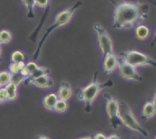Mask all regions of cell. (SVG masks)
<instances>
[{
	"mask_svg": "<svg viewBox=\"0 0 156 139\" xmlns=\"http://www.w3.org/2000/svg\"><path fill=\"white\" fill-rule=\"evenodd\" d=\"M115 4L113 27L116 29H129L135 24L147 19L149 6L146 3L123 2Z\"/></svg>",
	"mask_w": 156,
	"mask_h": 139,
	"instance_id": "1",
	"label": "cell"
},
{
	"mask_svg": "<svg viewBox=\"0 0 156 139\" xmlns=\"http://www.w3.org/2000/svg\"><path fill=\"white\" fill-rule=\"evenodd\" d=\"M113 86V81L111 79L100 82L98 80V73L94 75L92 80L84 87L79 90L77 98L85 105V110L88 112L91 110V106L98 96L105 87H110Z\"/></svg>",
	"mask_w": 156,
	"mask_h": 139,
	"instance_id": "2",
	"label": "cell"
},
{
	"mask_svg": "<svg viewBox=\"0 0 156 139\" xmlns=\"http://www.w3.org/2000/svg\"><path fill=\"white\" fill-rule=\"evenodd\" d=\"M82 5V2L78 1L76 2L73 6H71V7L69 8H67V9H63V10H62L61 12H58V13L56 14V17H55L54 23H53V24H51V25L46 30L42 39H41V41L39 42V44H38L37 47L36 49V51L34 53V59H37L38 56H39L40 54V52H41V47H42L44 43L45 42L47 37L50 35V33H51L52 31H53L55 29L68 24V23L71 21L72 18H73V15H74L76 9H79Z\"/></svg>",
	"mask_w": 156,
	"mask_h": 139,
	"instance_id": "3",
	"label": "cell"
},
{
	"mask_svg": "<svg viewBox=\"0 0 156 139\" xmlns=\"http://www.w3.org/2000/svg\"><path fill=\"white\" fill-rule=\"evenodd\" d=\"M119 116L121 123L128 129L140 133L144 137H149V132L142 126L134 115L131 107L124 101L119 100Z\"/></svg>",
	"mask_w": 156,
	"mask_h": 139,
	"instance_id": "4",
	"label": "cell"
},
{
	"mask_svg": "<svg viewBox=\"0 0 156 139\" xmlns=\"http://www.w3.org/2000/svg\"><path fill=\"white\" fill-rule=\"evenodd\" d=\"M124 62L135 68L144 67H156V60L146 53L136 50H129L119 57Z\"/></svg>",
	"mask_w": 156,
	"mask_h": 139,
	"instance_id": "5",
	"label": "cell"
},
{
	"mask_svg": "<svg viewBox=\"0 0 156 139\" xmlns=\"http://www.w3.org/2000/svg\"><path fill=\"white\" fill-rule=\"evenodd\" d=\"M105 108L108 117V122L112 128H118L121 125V121L119 116V100L110 94H105Z\"/></svg>",
	"mask_w": 156,
	"mask_h": 139,
	"instance_id": "6",
	"label": "cell"
},
{
	"mask_svg": "<svg viewBox=\"0 0 156 139\" xmlns=\"http://www.w3.org/2000/svg\"><path fill=\"white\" fill-rule=\"evenodd\" d=\"M94 30L96 32L99 47L104 57L110 53H114V44L111 36L101 24L96 23L94 24Z\"/></svg>",
	"mask_w": 156,
	"mask_h": 139,
	"instance_id": "7",
	"label": "cell"
},
{
	"mask_svg": "<svg viewBox=\"0 0 156 139\" xmlns=\"http://www.w3.org/2000/svg\"><path fill=\"white\" fill-rule=\"evenodd\" d=\"M119 58V65L118 70L119 74L125 80L129 81V82H140L142 81L141 75L137 70V68L132 67L129 64H126L123 60L121 58Z\"/></svg>",
	"mask_w": 156,
	"mask_h": 139,
	"instance_id": "8",
	"label": "cell"
},
{
	"mask_svg": "<svg viewBox=\"0 0 156 139\" xmlns=\"http://www.w3.org/2000/svg\"><path fill=\"white\" fill-rule=\"evenodd\" d=\"M119 65V58L114 53H110L105 57L103 64L104 72L106 75H111L116 70H117Z\"/></svg>",
	"mask_w": 156,
	"mask_h": 139,
	"instance_id": "9",
	"label": "cell"
},
{
	"mask_svg": "<svg viewBox=\"0 0 156 139\" xmlns=\"http://www.w3.org/2000/svg\"><path fill=\"white\" fill-rule=\"evenodd\" d=\"M56 95L59 99L68 101L73 96V90L69 82L67 81H63L61 82Z\"/></svg>",
	"mask_w": 156,
	"mask_h": 139,
	"instance_id": "10",
	"label": "cell"
},
{
	"mask_svg": "<svg viewBox=\"0 0 156 139\" xmlns=\"http://www.w3.org/2000/svg\"><path fill=\"white\" fill-rule=\"evenodd\" d=\"M30 85H34L38 88L49 89L53 86L54 81L51 76H49V74H46L34 80Z\"/></svg>",
	"mask_w": 156,
	"mask_h": 139,
	"instance_id": "11",
	"label": "cell"
},
{
	"mask_svg": "<svg viewBox=\"0 0 156 139\" xmlns=\"http://www.w3.org/2000/svg\"><path fill=\"white\" fill-rule=\"evenodd\" d=\"M156 115V108L152 101H148L144 104L142 110V116L146 119H153Z\"/></svg>",
	"mask_w": 156,
	"mask_h": 139,
	"instance_id": "12",
	"label": "cell"
},
{
	"mask_svg": "<svg viewBox=\"0 0 156 139\" xmlns=\"http://www.w3.org/2000/svg\"><path fill=\"white\" fill-rule=\"evenodd\" d=\"M58 96L56 93H50L44 97L42 101L43 105L48 111H53L55 105L58 100Z\"/></svg>",
	"mask_w": 156,
	"mask_h": 139,
	"instance_id": "13",
	"label": "cell"
},
{
	"mask_svg": "<svg viewBox=\"0 0 156 139\" xmlns=\"http://www.w3.org/2000/svg\"><path fill=\"white\" fill-rule=\"evenodd\" d=\"M150 35V29L145 24H139L135 29V36L139 41H145Z\"/></svg>",
	"mask_w": 156,
	"mask_h": 139,
	"instance_id": "14",
	"label": "cell"
},
{
	"mask_svg": "<svg viewBox=\"0 0 156 139\" xmlns=\"http://www.w3.org/2000/svg\"><path fill=\"white\" fill-rule=\"evenodd\" d=\"M6 97L8 101H15L18 97V86L12 82L8 84L5 87Z\"/></svg>",
	"mask_w": 156,
	"mask_h": 139,
	"instance_id": "15",
	"label": "cell"
},
{
	"mask_svg": "<svg viewBox=\"0 0 156 139\" xmlns=\"http://www.w3.org/2000/svg\"><path fill=\"white\" fill-rule=\"evenodd\" d=\"M50 73V69L47 68V67H39L37 70L34 72V73H32L26 81H27V84H30L34 80H35L37 78L41 77V76H44V75L49 74Z\"/></svg>",
	"mask_w": 156,
	"mask_h": 139,
	"instance_id": "16",
	"label": "cell"
},
{
	"mask_svg": "<svg viewBox=\"0 0 156 139\" xmlns=\"http://www.w3.org/2000/svg\"><path fill=\"white\" fill-rule=\"evenodd\" d=\"M21 2L24 5L27 11V18H34V8H35V1L34 0H21Z\"/></svg>",
	"mask_w": 156,
	"mask_h": 139,
	"instance_id": "17",
	"label": "cell"
},
{
	"mask_svg": "<svg viewBox=\"0 0 156 139\" xmlns=\"http://www.w3.org/2000/svg\"><path fill=\"white\" fill-rule=\"evenodd\" d=\"M69 105L68 101L58 99L56 105H55L54 108H53V111L56 112V113H59V114H62L69 109Z\"/></svg>",
	"mask_w": 156,
	"mask_h": 139,
	"instance_id": "18",
	"label": "cell"
},
{
	"mask_svg": "<svg viewBox=\"0 0 156 139\" xmlns=\"http://www.w3.org/2000/svg\"><path fill=\"white\" fill-rule=\"evenodd\" d=\"M12 40V34L10 31L6 30V29L0 31V45L9 44Z\"/></svg>",
	"mask_w": 156,
	"mask_h": 139,
	"instance_id": "19",
	"label": "cell"
},
{
	"mask_svg": "<svg viewBox=\"0 0 156 139\" xmlns=\"http://www.w3.org/2000/svg\"><path fill=\"white\" fill-rule=\"evenodd\" d=\"M11 82V73L7 70L0 71V86L2 87H5Z\"/></svg>",
	"mask_w": 156,
	"mask_h": 139,
	"instance_id": "20",
	"label": "cell"
},
{
	"mask_svg": "<svg viewBox=\"0 0 156 139\" xmlns=\"http://www.w3.org/2000/svg\"><path fill=\"white\" fill-rule=\"evenodd\" d=\"M24 59H25L24 54L20 50H15L14 52H12V55H11V61L12 63H15V64L24 61Z\"/></svg>",
	"mask_w": 156,
	"mask_h": 139,
	"instance_id": "21",
	"label": "cell"
},
{
	"mask_svg": "<svg viewBox=\"0 0 156 139\" xmlns=\"http://www.w3.org/2000/svg\"><path fill=\"white\" fill-rule=\"evenodd\" d=\"M23 82H25V78L19 74V73L16 74H11V82L16 85L17 86H18Z\"/></svg>",
	"mask_w": 156,
	"mask_h": 139,
	"instance_id": "22",
	"label": "cell"
},
{
	"mask_svg": "<svg viewBox=\"0 0 156 139\" xmlns=\"http://www.w3.org/2000/svg\"><path fill=\"white\" fill-rule=\"evenodd\" d=\"M35 6L42 9H48L50 6V0H34Z\"/></svg>",
	"mask_w": 156,
	"mask_h": 139,
	"instance_id": "23",
	"label": "cell"
},
{
	"mask_svg": "<svg viewBox=\"0 0 156 139\" xmlns=\"http://www.w3.org/2000/svg\"><path fill=\"white\" fill-rule=\"evenodd\" d=\"M25 67L27 69V70H28L29 76H30L32 73H34L37 70L39 66H37L35 63L34 62H28L27 64H26Z\"/></svg>",
	"mask_w": 156,
	"mask_h": 139,
	"instance_id": "24",
	"label": "cell"
},
{
	"mask_svg": "<svg viewBox=\"0 0 156 139\" xmlns=\"http://www.w3.org/2000/svg\"><path fill=\"white\" fill-rule=\"evenodd\" d=\"M7 97H6V93H5V87H2L0 89V105L7 102Z\"/></svg>",
	"mask_w": 156,
	"mask_h": 139,
	"instance_id": "25",
	"label": "cell"
},
{
	"mask_svg": "<svg viewBox=\"0 0 156 139\" xmlns=\"http://www.w3.org/2000/svg\"><path fill=\"white\" fill-rule=\"evenodd\" d=\"M9 73H10L11 74H16V73H19V70H18V69L17 64L12 63V64L9 65Z\"/></svg>",
	"mask_w": 156,
	"mask_h": 139,
	"instance_id": "26",
	"label": "cell"
},
{
	"mask_svg": "<svg viewBox=\"0 0 156 139\" xmlns=\"http://www.w3.org/2000/svg\"><path fill=\"white\" fill-rule=\"evenodd\" d=\"M93 139H108V136L105 135L104 133H96L94 136L93 137Z\"/></svg>",
	"mask_w": 156,
	"mask_h": 139,
	"instance_id": "27",
	"label": "cell"
},
{
	"mask_svg": "<svg viewBox=\"0 0 156 139\" xmlns=\"http://www.w3.org/2000/svg\"><path fill=\"white\" fill-rule=\"evenodd\" d=\"M25 65H26V64L24 62V61H21V62H19L17 64V66H18V70H19V72H20V70H21L24 67H25Z\"/></svg>",
	"mask_w": 156,
	"mask_h": 139,
	"instance_id": "28",
	"label": "cell"
},
{
	"mask_svg": "<svg viewBox=\"0 0 156 139\" xmlns=\"http://www.w3.org/2000/svg\"><path fill=\"white\" fill-rule=\"evenodd\" d=\"M108 139H121L119 135L117 134H111L108 137Z\"/></svg>",
	"mask_w": 156,
	"mask_h": 139,
	"instance_id": "29",
	"label": "cell"
},
{
	"mask_svg": "<svg viewBox=\"0 0 156 139\" xmlns=\"http://www.w3.org/2000/svg\"><path fill=\"white\" fill-rule=\"evenodd\" d=\"M155 44H156V30H155V34H154L153 39H152V43H151V45H152V47H154V46H155Z\"/></svg>",
	"mask_w": 156,
	"mask_h": 139,
	"instance_id": "30",
	"label": "cell"
},
{
	"mask_svg": "<svg viewBox=\"0 0 156 139\" xmlns=\"http://www.w3.org/2000/svg\"><path fill=\"white\" fill-rule=\"evenodd\" d=\"M37 139H51L50 137H48L47 135H45V134H41L37 137Z\"/></svg>",
	"mask_w": 156,
	"mask_h": 139,
	"instance_id": "31",
	"label": "cell"
},
{
	"mask_svg": "<svg viewBox=\"0 0 156 139\" xmlns=\"http://www.w3.org/2000/svg\"><path fill=\"white\" fill-rule=\"evenodd\" d=\"M152 103H153V105H155V107L156 108V90L155 92L154 93V95H153V98H152Z\"/></svg>",
	"mask_w": 156,
	"mask_h": 139,
	"instance_id": "32",
	"label": "cell"
},
{
	"mask_svg": "<svg viewBox=\"0 0 156 139\" xmlns=\"http://www.w3.org/2000/svg\"><path fill=\"white\" fill-rule=\"evenodd\" d=\"M78 139H93V137H91V136H85V137H81Z\"/></svg>",
	"mask_w": 156,
	"mask_h": 139,
	"instance_id": "33",
	"label": "cell"
},
{
	"mask_svg": "<svg viewBox=\"0 0 156 139\" xmlns=\"http://www.w3.org/2000/svg\"><path fill=\"white\" fill-rule=\"evenodd\" d=\"M2 47L0 46V57L2 56Z\"/></svg>",
	"mask_w": 156,
	"mask_h": 139,
	"instance_id": "34",
	"label": "cell"
},
{
	"mask_svg": "<svg viewBox=\"0 0 156 139\" xmlns=\"http://www.w3.org/2000/svg\"><path fill=\"white\" fill-rule=\"evenodd\" d=\"M2 88V86H0V89H1Z\"/></svg>",
	"mask_w": 156,
	"mask_h": 139,
	"instance_id": "35",
	"label": "cell"
},
{
	"mask_svg": "<svg viewBox=\"0 0 156 139\" xmlns=\"http://www.w3.org/2000/svg\"><path fill=\"white\" fill-rule=\"evenodd\" d=\"M155 139H156V135H155Z\"/></svg>",
	"mask_w": 156,
	"mask_h": 139,
	"instance_id": "36",
	"label": "cell"
},
{
	"mask_svg": "<svg viewBox=\"0 0 156 139\" xmlns=\"http://www.w3.org/2000/svg\"><path fill=\"white\" fill-rule=\"evenodd\" d=\"M52 1V0H50V2H51Z\"/></svg>",
	"mask_w": 156,
	"mask_h": 139,
	"instance_id": "37",
	"label": "cell"
}]
</instances>
